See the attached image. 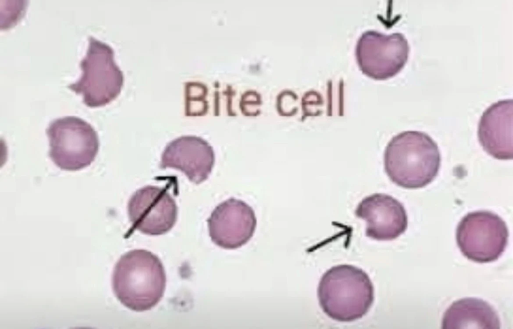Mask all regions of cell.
I'll return each instance as SVG.
<instances>
[{
  "label": "cell",
  "mask_w": 513,
  "mask_h": 329,
  "mask_svg": "<svg viewBox=\"0 0 513 329\" xmlns=\"http://www.w3.org/2000/svg\"><path fill=\"white\" fill-rule=\"evenodd\" d=\"M166 277L163 264L155 254L134 249L122 255L112 274L114 293L125 306L135 311L148 310L162 298Z\"/></svg>",
  "instance_id": "6da1fadb"
},
{
  "label": "cell",
  "mask_w": 513,
  "mask_h": 329,
  "mask_svg": "<svg viewBox=\"0 0 513 329\" xmlns=\"http://www.w3.org/2000/svg\"><path fill=\"white\" fill-rule=\"evenodd\" d=\"M441 156L436 142L427 134L406 131L394 136L384 155L385 171L390 180L406 189L422 188L439 170Z\"/></svg>",
  "instance_id": "7a4b0ae2"
},
{
  "label": "cell",
  "mask_w": 513,
  "mask_h": 329,
  "mask_svg": "<svg viewBox=\"0 0 513 329\" xmlns=\"http://www.w3.org/2000/svg\"><path fill=\"white\" fill-rule=\"evenodd\" d=\"M317 295L327 316L340 322H351L369 311L374 302V289L363 270L350 264H340L322 275Z\"/></svg>",
  "instance_id": "3957f363"
},
{
  "label": "cell",
  "mask_w": 513,
  "mask_h": 329,
  "mask_svg": "<svg viewBox=\"0 0 513 329\" xmlns=\"http://www.w3.org/2000/svg\"><path fill=\"white\" fill-rule=\"evenodd\" d=\"M80 67L81 78L68 87L76 94H81L87 106H105L120 94L123 76L114 61L113 50L108 45L90 37L86 55Z\"/></svg>",
  "instance_id": "277c9868"
},
{
  "label": "cell",
  "mask_w": 513,
  "mask_h": 329,
  "mask_svg": "<svg viewBox=\"0 0 513 329\" xmlns=\"http://www.w3.org/2000/svg\"><path fill=\"white\" fill-rule=\"evenodd\" d=\"M49 156L62 170L78 171L94 161L99 150L97 133L88 122L75 116L53 121L46 129Z\"/></svg>",
  "instance_id": "5b68a950"
},
{
  "label": "cell",
  "mask_w": 513,
  "mask_h": 329,
  "mask_svg": "<svg viewBox=\"0 0 513 329\" xmlns=\"http://www.w3.org/2000/svg\"><path fill=\"white\" fill-rule=\"evenodd\" d=\"M508 231L503 220L486 210L471 212L459 222L456 240L462 254L478 263L497 260L508 243Z\"/></svg>",
  "instance_id": "8992f818"
},
{
  "label": "cell",
  "mask_w": 513,
  "mask_h": 329,
  "mask_svg": "<svg viewBox=\"0 0 513 329\" xmlns=\"http://www.w3.org/2000/svg\"><path fill=\"white\" fill-rule=\"evenodd\" d=\"M128 214L135 229L145 234L159 235L168 232L175 225L177 206L165 189L148 185L131 196Z\"/></svg>",
  "instance_id": "52a82bcc"
},
{
  "label": "cell",
  "mask_w": 513,
  "mask_h": 329,
  "mask_svg": "<svg viewBox=\"0 0 513 329\" xmlns=\"http://www.w3.org/2000/svg\"><path fill=\"white\" fill-rule=\"evenodd\" d=\"M207 222L212 241L226 249H235L245 244L252 237L256 226L251 207L234 198L219 204Z\"/></svg>",
  "instance_id": "ba28073f"
},
{
  "label": "cell",
  "mask_w": 513,
  "mask_h": 329,
  "mask_svg": "<svg viewBox=\"0 0 513 329\" xmlns=\"http://www.w3.org/2000/svg\"><path fill=\"white\" fill-rule=\"evenodd\" d=\"M355 214L366 222V236L377 240L396 239L408 226L407 215L402 204L384 193H375L363 198L358 204Z\"/></svg>",
  "instance_id": "9c48e42d"
},
{
  "label": "cell",
  "mask_w": 513,
  "mask_h": 329,
  "mask_svg": "<svg viewBox=\"0 0 513 329\" xmlns=\"http://www.w3.org/2000/svg\"><path fill=\"white\" fill-rule=\"evenodd\" d=\"M214 161L213 150L206 141L195 136H183L172 140L165 147L160 167L179 170L190 181L199 184L208 178Z\"/></svg>",
  "instance_id": "30bf717a"
},
{
  "label": "cell",
  "mask_w": 513,
  "mask_h": 329,
  "mask_svg": "<svg viewBox=\"0 0 513 329\" xmlns=\"http://www.w3.org/2000/svg\"><path fill=\"white\" fill-rule=\"evenodd\" d=\"M512 100H500L486 109L480 119L479 143L494 158L512 159Z\"/></svg>",
  "instance_id": "8fae6325"
},
{
  "label": "cell",
  "mask_w": 513,
  "mask_h": 329,
  "mask_svg": "<svg viewBox=\"0 0 513 329\" xmlns=\"http://www.w3.org/2000/svg\"><path fill=\"white\" fill-rule=\"evenodd\" d=\"M495 310L486 301L466 297L453 302L445 311L442 328H500Z\"/></svg>",
  "instance_id": "7c38bea8"
}]
</instances>
